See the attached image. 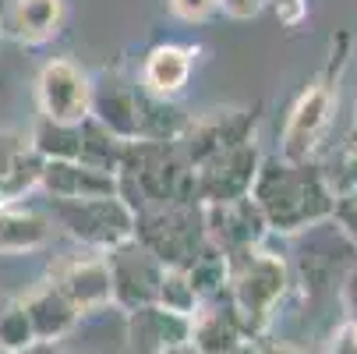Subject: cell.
<instances>
[{
  "mask_svg": "<svg viewBox=\"0 0 357 354\" xmlns=\"http://www.w3.org/2000/svg\"><path fill=\"white\" fill-rule=\"evenodd\" d=\"M0 354H8V351H4V347H0Z\"/></svg>",
  "mask_w": 357,
  "mask_h": 354,
  "instance_id": "60d3db41",
  "label": "cell"
},
{
  "mask_svg": "<svg viewBox=\"0 0 357 354\" xmlns=\"http://www.w3.org/2000/svg\"><path fill=\"white\" fill-rule=\"evenodd\" d=\"M191 114L177 107V99L149 96L138 85V142H181Z\"/></svg>",
  "mask_w": 357,
  "mask_h": 354,
  "instance_id": "44dd1931",
  "label": "cell"
},
{
  "mask_svg": "<svg viewBox=\"0 0 357 354\" xmlns=\"http://www.w3.org/2000/svg\"><path fill=\"white\" fill-rule=\"evenodd\" d=\"M184 276H188V283H191V290H195V297L198 301H213V297H220V294H227V276H230V259L227 256H220L216 248H202L198 256H195V263L184 270Z\"/></svg>",
  "mask_w": 357,
  "mask_h": 354,
  "instance_id": "603a6c76",
  "label": "cell"
},
{
  "mask_svg": "<svg viewBox=\"0 0 357 354\" xmlns=\"http://www.w3.org/2000/svg\"><path fill=\"white\" fill-rule=\"evenodd\" d=\"M347 54H350V36L347 32L333 36L326 68L319 71L312 85H304V92L294 99V107L287 114V124L280 135V160L315 163V156L322 153V142L329 138L333 114H336V89H340L336 82L347 68Z\"/></svg>",
  "mask_w": 357,
  "mask_h": 354,
  "instance_id": "277c9868",
  "label": "cell"
},
{
  "mask_svg": "<svg viewBox=\"0 0 357 354\" xmlns=\"http://www.w3.org/2000/svg\"><path fill=\"white\" fill-rule=\"evenodd\" d=\"M167 8H170L174 18L198 25V22H209L220 11V0H167Z\"/></svg>",
  "mask_w": 357,
  "mask_h": 354,
  "instance_id": "83f0119b",
  "label": "cell"
},
{
  "mask_svg": "<svg viewBox=\"0 0 357 354\" xmlns=\"http://www.w3.org/2000/svg\"><path fill=\"white\" fill-rule=\"evenodd\" d=\"M290 287H294L290 263L266 244L230 259L227 301L248 340H262L273 330Z\"/></svg>",
  "mask_w": 357,
  "mask_h": 354,
  "instance_id": "7a4b0ae2",
  "label": "cell"
},
{
  "mask_svg": "<svg viewBox=\"0 0 357 354\" xmlns=\"http://www.w3.org/2000/svg\"><path fill=\"white\" fill-rule=\"evenodd\" d=\"M0 347H4L8 354H22V351L36 347L32 323L25 316V305H22L18 294L0 297Z\"/></svg>",
  "mask_w": 357,
  "mask_h": 354,
  "instance_id": "d4e9b609",
  "label": "cell"
},
{
  "mask_svg": "<svg viewBox=\"0 0 357 354\" xmlns=\"http://www.w3.org/2000/svg\"><path fill=\"white\" fill-rule=\"evenodd\" d=\"M50 237H54V223L43 209L22 206V202L0 206V256H32L50 244Z\"/></svg>",
  "mask_w": 357,
  "mask_h": 354,
  "instance_id": "ffe728a7",
  "label": "cell"
},
{
  "mask_svg": "<svg viewBox=\"0 0 357 354\" xmlns=\"http://www.w3.org/2000/svg\"><path fill=\"white\" fill-rule=\"evenodd\" d=\"M230 354H269V351H266V344H262V340H241Z\"/></svg>",
  "mask_w": 357,
  "mask_h": 354,
  "instance_id": "836d02e7",
  "label": "cell"
},
{
  "mask_svg": "<svg viewBox=\"0 0 357 354\" xmlns=\"http://www.w3.org/2000/svg\"><path fill=\"white\" fill-rule=\"evenodd\" d=\"M202 209V234H206V244L216 248L220 256L234 259L244 256L251 248H262L269 237V227L255 206V198H230V202H209Z\"/></svg>",
  "mask_w": 357,
  "mask_h": 354,
  "instance_id": "9c48e42d",
  "label": "cell"
},
{
  "mask_svg": "<svg viewBox=\"0 0 357 354\" xmlns=\"http://www.w3.org/2000/svg\"><path fill=\"white\" fill-rule=\"evenodd\" d=\"M269 0H220V11L227 18H237V22H248V18H259L266 11Z\"/></svg>",
  "mask_w": 357,
  "mask_h": 354,
  "instance_id": "d6a6232c",
  "label": "cell"
},
{
  "mask_svg": "<svg viewBox=\"0 0 357 354\" xmlns=\"http://www.w3.org/2000/svg\"><path fill=\"white\" fill-rule=\"evenodd\" d=\"M354 131H357V99H354Z\"/></svg>",
  "mask_w": 357,
  "mask_h": 354,
  "instance_id": "f35d334b",
  "label": "cell"
},
{
  "mask_svg": "<svg viewBox=\"0 0 357 354\" xmlns=\"http://www.w3.org/2000/svg\"><path fill=\"white\" fill-rule=\"evenodd\" d=\"M64 0H8L0 15V32L22 46H43L64 29Z\"/></svg>",
  "mask_w": 357,
  "mask_h": 354,
  "instance_id": "2e32d148",
  "label": "cell"
},
{
  "mask_svg": "<svg viewBox=\"0 0 357 354\" xmlns=\"http://www.w3.org/2000/svg\"><path fill=\"white\" fill-rule=\"evenodd\" d=\"M89 117L121 142H138V82H128L121 75L92 78Z\"/></svg>",
  "mask_w": 357,
  "mask_h": 354,
  "instance_id": "4fadbf2b",
  "label": "cell"
},
{
  "mask_svg": "<svg viewBox=\"0 0 357 354\" xmlns=\"http://www.w3.org/2000/svg\"><path fill=\"white\" fill-rule=\"evenodd\" d=\"M262 167V153L259 142H248L237 149L206 160L191 167V198L198 206H209V202H230V198H244L251 195L255 174Z\"/></svg>",
  "mask_w": 357,
  "mask_h": 354,
  "instance_id": "30bf717a",
  "label": "cell"
},
{
  "mask_svg": "<svg viewBox=\"0 0 357 354\" xmlns=\"http://www.w3.org/2000/svg\"><path fill=\"white\" fill-rule=\"evenodd\" d=\"M29 145V135L11 131V128H0V177L8 174V167L18 160V153Z\"/></svg>",
  "mask_w": 357,
  "mask_h": 354,
  "instance_id": "f1b7e54d",
  "label": "cell"
},
{
  "mask_svg": "<svg viewBox=\"0 0 357 354\" xmlns=\"http://www.w3.org/2000/svg\"><path fill=\"white\" fill-rule=\"evenodd\" d=\"M251 198L259 206L269 234L294 237L308 234L333 220V202L329 181L319 163H290L280 156H262V167L255 174Z\"/></svg>",
  "mask_w": 357,
  "mask_h": 354,
  "instance_id": "6da1fadb",
  "label": "cell"
},
{
  "mask_svg": "<svg viewBox=\"0 0 357 354\" xmlns=\"http://www.w3.org/2000/svg\"><path fill=\"white\" fill-rule=\"evenodd\" d=\"M167 354H198L195 347H188V344H181V347H174V351H167Z\"/></svg>",
  "mask_w": 357,
  "mask_h": 354,
  "instance_id": "d590c367",
  "label": "cell"
},
{
  "mask_svg": "<svg viewBox=\"0 0 357 354\" xmlns=\"http://www.w3.org/2000/svg\"><path fill=\"white\" fill-rule=\"evenodd\" d=\"M22 354H46V344H36V347H29V351H22Z\"/></svg>",
  "mask_w": 357,
  "mask_h": 354,
  "instance_id": "8d00e7d4",
  "label": "cell"
},
{
  "mask_svg": "<svg viewBox=\"0 0 357 354\" xmlns=\"http://www.w3.org/2000/svg\"><path fill=\"white\" fill-rule=\"evenodd\" d=\"M46 220L68 234L82 251H107L135 237V209L121 195L85 198V202H46Z\"/></svg>",
  "mask_w": 357,
  "mask_h": 354,
  "instance_id": "5b68a950",
  "label": "cell"
},
{
  "mask_svg": "<svg viewBox=\"0 0 357 354\" xmlns=\"http://www.w3.org/2000/svg\"><path fill=\"white\" fill-rule=\"evenodd\" d=\"M0 206H8V202H4V191H0Z\"/></svg>",
  "mask_w": 357,
  "mask_h": 354,
  "instance_id": "ab89813d",
  "label": "cell"
},
{
  "mask_svg": "<svg viewBox=\"0 0 357 354\" xmlns=\"http://www.w3.org/2000/svg\"><path fill=\"white\" fill-rule=\"evenodd\" d=\"M107 270H110L114 305L121 312H138L145 305H156L160 280H163V270L167 266H160L135 237L128 244L107 251Z\"/></svg>",
  "mask_w": 357,
  "mask_h": 354,
  "instance_id": "7c38bea8",
  "label": "cell"
},
{
  "mask_svg": "<svg viewBox=\"0 0 357 354\" xmlns=\"http://www.w3.org/2000/svg\"><path fill=\"white\" fill-rule=\"evenodd\" d=\"M18 297H22L25 316H29V323H32L36 344H46V347L61 344V340L78 326V319H82V316L75 312V305H71V301H68L54 283H50V280L29 287V290L18 294Z\"/></svg>",
  "mask_w": 357,
  "mask_h": 354,
  "instance_id": "5bb4252c",
  "label": "cell"
},
{
  "mask_svg": "<svg viewBox=\"0 0 357 354\" xmlns=\"http://www.w3.org/2000/svg\"><path fill=\"white\" fill-rule=\"evenodd\" d=\"M156 305H160L163 312H174V316L191 319V316L198 312L202 301L195 297V290H191V283H188L184 270H163L160 294H156Z\"/></svg>",
  "mask_w": 357,
  "mask_h": 354,
  "instance_id": "484cf974",
  "label": "cell"
},
{
  "mask_svg": "<svg viewBox=\"0 0 357 354\" xmlns=\"http://www.w3.org/2000/svg\"><path fill=\"white\" fill-rule=\"evenodd\" d=\"M241 340H248V337L230 309L227 294L202 301L198 312L188 319V347H195L198 354H230Z\"/></svg>",
  "mask_w": 357,
  "mask_h": 354,
  "instance_id": "e0dca14e",
  "label": "cell"
},
{
  "mask_svg": "<svg viewBox=\"0 0 357 354\" xmlns=\"http://www.w3.org/2000/svg\"><path fill=\"white\" fill-rule=\"evenodd\" d=\"M255 124H259V110H248V107H213V110L191 114L188 131L181 138L188 170L227 153V149L255 142Z\"/></svg>",
  "mask_w": 357,
  "mask_h": 354,
  "instance_id": "ba28073f",
  "label": "cell"
},
{
  "mask_svg": "<svg viewBox=\"0 0 357 354\" xmlns=\"http://www.w3.org/2000/svg\"><path fill=\"white\" fill-rule=\"evenodd\" d=\"M269 354H301V351H294V347H266Z\"/></svg>",
  "mask_w": 357,
  "mask_h": 354,
  "instance_id": "e575fe53",
  "label": "cell"
},
{
  "mask_svg": "<svg viewBox=\"0 0 357 354\" xmlns=\"http://www.w3.org/2000/svg\"><path fill=\"white\" fill-rule=\"evenodd\" d=\"M326 354H357V319H343L329 344H326Z\"/></svg>",
  "mask_w": 357,
  "mask_h": 354,
  "instance_id": "f546056e",
  "label": "cell"
},
{
  "mask_svg": "<svg viewBox=\"0 0 357 354\" xmlns=\"http://www.w3.org/2000/svg\"><path fill=\"white\" fill-rule=\"evenodd\" d=\"M36 110L54 124H82L92 114V75L71 57L46 61L36 75Z\"/></svg>",
  "mask_w": 357,
  "mask_h": 354,
  "instance_id": "52a82bcc",
  "label": "cell"
},
{
  "mask_svg": "<svg viewBox=\"0 0 357 354\" xmlns=\"http://www.w3.org/2000/svg\"><path fill=\"white\" fill-rule=\"evenodd\" d=\"M29 145L43 163H78L82 156V124H54L36 117Z\"/></svg>",
  "mask_w": 357,
  "mask_h": 354,
  "instance_id": "7402d4cb",
  "label": "cell"
},
{
  "mask_svg": "<svg viewBox=\"0 0 357 354\" xmlns=\"http://www.w3.org/2000/svg\"><path fill=\"white\" fill-rule=\"evenodd\" d=\"M117 191L135 213L195 202L181 142H128L117 167Z\"/></svg>",
  "mask_w": 357,
  "mask_h": 354,
  "instance_id": "3957f363",
  "label": "cell"
},
{
  "mask_svg": "<svg viewBox=\"0 0 357 354\" xmlns=\"http://www.w3.org/2000/svg\"><path fill=\"white\" fill-rule=\"evenodd\" d=\"M191 64H195V50L177 46V43H160L145 54L142 71H138V85L149 96L177 99L191 78Z\"/></svg>",
  "mask_w": 357,
  "mask_h": 354,
  "instance_id": "ac0fdd59",
  "label": "cell"
},
{
  "mask_svg": "<svg viewBox=\"0 0 357 354\" xmlns=\"http://www.w3.org/2000/svg\"><path fill=\"white\" fill-rule=\"evenodd\" d=\"M329 223H333L336 234L357 251V191L336 195V202H333V220H329Z\"/></svg>",
  "mask_w": 357,
  "mask_h": 354,
  "instance_id": "4316f807",
  "label": "cell"
},
{
  "mask_svg": "<svg viewBox=\"0 0 357 354\" xmlns=\"http://www.w3.org/2000/svg\"><path fill=\"white\" fill-rule=\"evenodd\" d=\"M124 145H128V142L114 138L107 128H99V124L89 117V121H82V156H78V163L117 177V167H121V156H124Z\"/></svg>",
  "mask_w": 357,
  "mask_h": 354,
  "instance_id": "cb8c5ba5",
  "label": "cell"
},
{
  "mask_svg": "<svg viewBox=\"0 0 357 354\" xmlns=\"http://www.w3.org/2000/svg\"><path fill=\"white\" fill-rule=\"evenodd\" d=\"M39 191L46 195V202H85L121 195L114 174L92 170L85 163H43Z\"/></svg>",
  "mask_w": 357,
  "mask_h": 354,
  "instance_id": "9a60e30c",
  "label": "cell"
},
{
  "mask_svg": "<svg viewBox=\"0 0 357 354\" xmlns=\"http://www.w3.org/2000/svg\"><path fill=\"white\" fill-rule=\"evenodd\" d=\"M340 309L347 319H357V259L347 266V273L340 280Z\"/></svg>",
  "mask_w": 357,
  "mask_h": 354,
  "instance_id": "4dcf8cb0",
  "label": "cell"
},
{
  "mask_svg": "<svg viewBox=\"0 0 357 354\" xmlns=\"http://www.w3.org/2000/svg\"><path fill=\"white\" fill-rule=\"evenodd\" d=\"M50 283H54L78 316H92L114 305L110 294V270H107V256L99 251H71V256H57L50 263Z\"/></svg>",
  "mask_w": 357,
  "mask_h": 354,
  "instance_id": "8fae6325",
  "label": "cell"
},
{
  "mask_svg": "<svg viewBox=\"0 0 357 354\" xmlns=\"http://www.w3.org/2000/svg\"><path fill=\"white\" fill-rule=\"evenodd\" d=\"M46 354H71V351H64L61 344H54V347H46Z\"/></svg>",
  "mask_w": 357,
  "mask_h": 354,
  "instance_id": "74e56055",
  "label": "cell"
},
{
  "mask_svg": "<svg viewBox=\"0 0 357 354\" xmlns=\"http://www.w3.org/2000/svg\"><path fill=\"white\" fill-rule=\"evenodd\" d=\"M269 4H273L280 25H287V29H297L308 18V0H269Z\"/></svg>",
  "mask_w": 357,
  "mask_h": 354,
  "instance_id": "1f68e13d",
  "label": "cell"
},
{
  "mask_svg": "<svg viewBox=\"0 0 357 354\" xmlns=\"http://www.w3.org/2000/svg\"><path fill=\"white\" fill-rule=\"evenodd\" d=\"M135 241L167 270H188L206 248L198 202H174L163 209L135 213Z\"/></svg>",
  "mask_w": 357,
  "mask_h": 354,
  "instance_id": "8992f818",
  "label": "cell"
},
{
  "mask_svg": "<svg viewBox=\"0 0 357 354\" xmlns=\"http://www.w3.org/2000/svg\"><path fill=\"white\" fill-rule=\"evenodd\" d=\"M128 340L135 354H167L188 344V319L163 312L160 305H145L138 312H128Z\"/></svg>",
  "mask_w": 357,
  "mask_h": 354,
  "instance_id": "d6986e66",
  "label": "cell"
}]
</instances>
